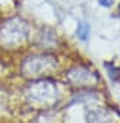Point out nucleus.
Returning a JSON list of instances; mask_svg holds the SVG:
<instances>
[{
	"instance_id": "f257e3e1",
	"label": "nucleus",
	"mask_w": 120,
	"mask_h": 123,
	"mask_svg": "<svg viewBox=\"0 0 120 123\" xmlns=\"http://www.w3.org/2000/svg\"><path fill=\"white\" fill-rule=\"evenodd\" d=\"M24 97L35 109H51L60 101V91L54 81L38 78L25 86Z\"/></svg>"
},
{
	"instance_id": "f03ea898",
	"label": "nucleus",
	"mask_w": 120,
	"mask_h": 123,
	"mask_svg": "<svg viewBox=\"0 0 120 123\" xmlns=\"http://www.w3.org/2000/svg\"><path fill=\"white\" fill-rule=\"evenodd\" d=\"M59 65L57 57L51 53H35L26 56L21 63V73L26 78L38 79L48 72H53Z\"/></svg>"
},
{
	"instance_id": "7ed1b4c3",
	"label": "nucleus",
	"mask_w": 120,
	"mask_h": 123,
	"mask_svg": "<svg viewBox=\"0 0 120 123\" xmlns=\"http://www.w3.org/2000/svg\"><path fill=\"white\" fill-rule=\"evenodd\" d=\"M28 35L29 24L21 16L9 18L0 25V44L3 47H18L26 41Z\"/></svg>"
},
{
	"instance_id": "20e7f679",
	"label": "nucleus",
	"mask_w": 120,
	"mask_h": 123,
	"mask_svg": "<svg viewBox=\"0 0 120 123\" xmlns=\"http://www.w3.org/2000/svg\"><path fill=\"white\" fill-rule=\"evenodd\" d=\"M66 79L70 85L78 88H91L97 85L98 75L85 65H75L66 72Z\"/></svg>"
},
{
	"instance_id": "39448f33",
	"label": "nucleus",
	"mask_w": 120,
	"mask_h": 123,
	"mask_svg": "<svg viewBox=\"0 0 120 123\" xmlns=\"http://www.w3.org/2000/svg\"><path fill=\"white\" fill-rule=\"evenodd\" d=\"M35 43H37V45L40 49L50 50V49L56 47V45L59 44V37H57V34L54 32L53 29L44 28V29H41L38 32V35L35 38Z\"/></svg>"
},
{
	"instance_id": "423d86ee",
	"label": "nucleus",
	"mask_w": 120,
	"mask_h": 123,
	"mask_svg": "<svg viewBox=\"0 0 120 123\" xmlns=\"http://www.w3.org/2000/svg\"><path fill=\"white\" fill-rule=\"evenodd\" d=\"M104 68H106L111 82L119 84L120 82V66H117L116 63H104Z\"/></svg>"
},
{
	"instance_id": "0eeeda50",
	"label": "nucleus",
	"mask_w": 120,
	"mask_h": 123,
	"mask_svg": "<svg viewBox=\"0 0 120 123\" xmlns=\"http://www.w3.org/2000/svg\"><path fill=\"white\" fill-rule=\"evenodd\" d=\"M110 117L107 116V113H104L101 110L98 111H91L88 114V123H111V122H104L108 120Z\"/></svg>"
},
{
	"instance_id": "6e6552de",
	"label": "nucleus",
	"mask_w": 120,
	"mask_h": 123,
	"mask_svg": "<svg viewBox=\"0 0 120 123\" xmlns=\"http://www.w3.org/2000/svg\"><path fill=\"white\" fill-rule=\"evenodd\" d=\"M89 32H91V28H89L88 24L85 22H81L76 28V37L81 40V41H86L88 37H89Z\"/></svg>"
},
{
	"instance_id": "1a4fd4ad",
	"label": "nucleus",
	"mask_w": 120,
	"mask_h": 123,
	"mask_svg": "<svg viewBox=\"0 0 120 123\" xmlns=\"http://www.w3.org/2000/svg\"><path fill=\"white\" fill-rule=\"evenodd\" d=\"M97 2H98V5L101 7H111L116 0H97Z\"/></svg>"
},
{
	"instance_id": "9d476101",
	"label": "nucleus",
	"mask_w": 120,
	"mask_h": 123,
	"mask_svg": "<svg viewBox=\"0 0 120 123\" xmlns=\"http://www.w3.org/2000/svg\"><path fill=\"white\" fill-rule=\"evenodd\" d=\"M117 13L120 15V5H119V9H117Z\"/></svg>"
}]
</instances>
